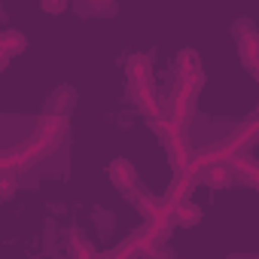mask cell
I'll list each match as a JSON object with an SVG mask.
<instances>
[{
    "mask_svg": "<svg viewBox=\"0 0 259 259\" xmlns=\"http://www.w3.org/2000/svg\"><path fill=\"white\" fill-rule=\"evenodd\" d=\"M204 177H207L210 183H229V180H232V168L223 165V162H213V165L204 171Z\"/></svg>",
    "mask_w": 259,
    "mask_h": 259,
    "instance_id": "cell-1",
    "label": "cell"
},
{
    "mask_svg": "<svg viewBox=\"0 0 259 259\" xmlns=\"http://www.w3.org/2000/svg\"><path fill=\"white\" fill-rule=\"evenodd\" d=\"M198 220V210L192 204H180V223H195Z\"/></svg>",
    "mask_w": 259,
    "mask_h": 259,
    "instance_id": "cell-2",
    "label": "cell"
},
{
    "mask_svg": "<svg viewBox=\"0 0 259 259\" xmlns=\"http://www.w3.org/2000/svg\"><path fill=\"white\" fill-rule=\"evenodd\" d=\"M43 7L55 13V10H64V0H43Z\"/></svg>",
    "mask_w": 259,
    "mask_h": 259,
    "instance_id": "cell-3",
    "label": "cell"
}]
</instances>
